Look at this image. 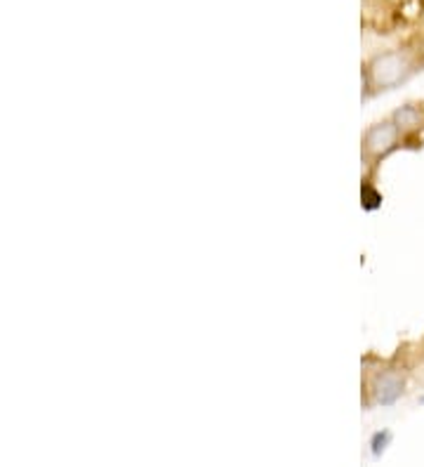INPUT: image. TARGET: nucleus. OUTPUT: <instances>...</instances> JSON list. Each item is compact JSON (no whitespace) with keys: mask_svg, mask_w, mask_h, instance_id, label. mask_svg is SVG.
<instances>
[{"mask_svg":"<svg viewBox=\"0 0 424 467\" xmlns=\"http://www.w3.org/2000/svg\"><path fill=\"white\" fill-rule=\"evenodd\" d=\"M406 59H403V55H398V52H389V55H385V57H379L377 62H375V76H377V83L379 86H394V83H398V80L403 78V74H406Z\"/></svg>","mask_w":424,"mask_h":467,"instance_id":"obj_1","label":"nucleus"},{"mask_svg":"<svg viewBox=\"0 0 424 467\" xmlns=\"http://www.w3.org/2000/svg\"><path fill=\"white\" fill-rule=\"evenodd\" d=\"M389 439H391L389 432H377V434H375V437H373V453H375V456H379V453L385 451V446L389 444Z\"/></svg>","mask_w":424,"mask_h":467,"instance_id":"obj_6","label":"nucleus"},{"mask_svg":"<svg viewBox=\"0 0 424 467\" xmlns=\"http://www.w3.org/2000/svg\"><path fill=\"white\" fill-rule=\"evenodd\" d=\"M398 128H418L419 126V111L415 107H406L396 114Z\"/></svg>","mask_w":424,"mask_h":467,"instance_id":"obj_4","label":"nucleus"},{"mask_svg":"<svg viewBox=\"0 0 424 467\" xmlns=\"http://www.w3.org/2000/svg\"><path fill=\"white\" fill-rule=\"evenodd\" d=\"M403 392V380L398 376H385L377 388V401L379 404H394Z\"/></svg>","mask_w":424,"mask_h":467,"instance_id":"obj_3","label":"nucleus"},{"mask_svg":"<svg viewBox=\"0 0 424 467\" xmlns=\"http://www.w3.org/2000/svg\"><path fill=\"white\" fill-rule=\"evenodd\" d=\"M363 201H366V203H363V205H366L367 211H373V208H377V205H379L382 196H379L377 192H373V189H370V187H366V189H363Z\"/></svg>","mask_w":424,"mask_h":467,"instance_id":"obj_5","label":"nucleus"},{"mask_svg":"<svg viewBox=\"0 0 424 467\" xmlns=\"http://www.w3.org/2000/svg\"><path fill=\"white\" fill-rule=\"evenodd\" d=\"M419 404H424V397H422V400H419Z\"/></svg>","mask_w":424,"mask_h":467,"instance_id":"obj_7","label":"nucleus"},{"mask_svg":"<svg viewBox=\"0 0 424 467\" xmlns=\"http://www.w3.org/2000/svg\"><path fill=\"white\" fill-rule=\"evenodd\" d=\"M396 137H398V128L391 126V123H382V126L373 128V130L367 132V149L373 154H387L396 144Z\"/></svg>","mask_w":424,"mask_h":467,"instance_id":"obj_2","label":"nucleus"}]
</instances>
